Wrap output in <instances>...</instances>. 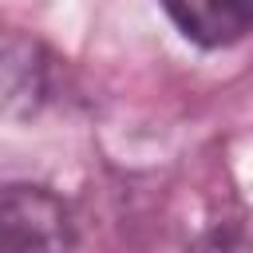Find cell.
Segmentation results:
<instances>
[{"label":"cell","mask_w":253,"mask_h":253,"mask_svg":"<svg viewBox=\"0 0 253 253\" xmlns=\"http://www.w3.org/2000/svg\"><path fill=\"white\" fill-rule=\"evenodd\" d=\"M67 210L36 186L0 190V249H59L67 245Z\"/></svg>","instance_id":"cell-1"},{"label":"cell","mask_w":253,"mask_h":253,"mask_svg":"<svg viewBox=\"0 0 253 253\" xmlns=\"http://www.w3.org/2000/svg\"><path fill=\"white\" fill-rule=\"evenodd\" d=\"M170 20L206 47L237 43L253 32V0H162Z\"/></svg>","instance_id":"cell-2"},{"label":"cell","mask_w":253,"mask_h":253,"mask_svg":"<svg viewBox=\"0 0 253 253\" xmlns=\"http://www.w3.org/2000/svg\"><path fill=\"white\" fill-rule=\"evenodd\" d=\"M43 95V63L36 59V43L0 36V111L12 103H36Z\"/></svg>","instance_id":"cell-3"}]
</instances>
